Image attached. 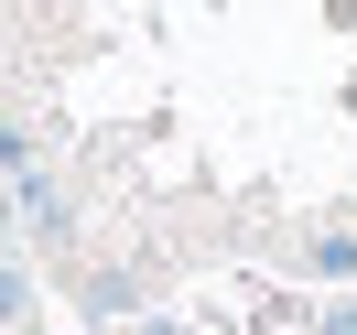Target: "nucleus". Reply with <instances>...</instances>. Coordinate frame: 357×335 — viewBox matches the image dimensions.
I'll return each instance as SVG.
<instances>
[{"label":"nucleus","instance_id":"f257e3e1","mask_svg":"<svg viewBox=\"0 0 357 335\" xmlns=\"http://www.w3.org/2000/svg\"><path fill=\"white\" fill-rule=\"evenodd\" d=\"M303 270H314V281H357V238H347V227L303 238Z\"/></svg>","mask_w":357,"mask_h":335},{"label":"nucleus","instance_id":"f03ea898","mask_svg":"<svg viewBox=\"0 0 357 335\" xmlns=\"http://www.w3.org/2000/svg\"><path fill=\"white\" fill-rule=\"evenodd\" d=\"M33 313V281H22V260H0V325H22Z\"/></svg>","mask_w":357,"mask_h":335},{"label":"nucleus","instance_id":"7ed1b4c3","mask_svg":"<svg viewBox=\"0 0 357 335\" xmlns=\"http://www.w3.org/2000/svg\"><path fill=\"white\" fill-rule=\"evenodd\" d=\"M325 335H357V303H335V313H325Z\"/></svg>","mask_w":357,"mask_h":335}]
</instances>
